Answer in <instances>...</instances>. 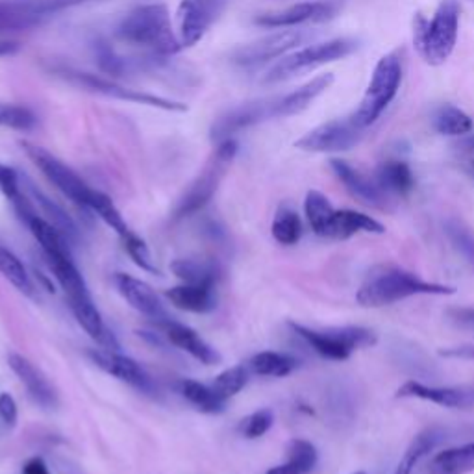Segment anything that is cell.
I'll list each match as a JSON object with an SVG mask.
<instances>
[{
    "label": "cell",
    "instance_id": "8fae6325",
    "mask_svg": "<svg viewBox=\"0 0 474 474\" xmlns=\"http://www.w3.org/2000/svg\"><path fill=\"white\" fill-rule=\"evenodd\" d=\"M62 76L65 80H69L71 83H76V86H80V88H86L90 91L100 93V95L109 97V99L126 100V102H134V104H143V106H151V108H159L165 111H187V106L182 102H175V100L163 99L158 95L130 90V88L121 86V83H117L114 80H108V78H102L97 74L80 73V71H62Z\"/></svg>",
    "mask_w": 474,
    "mask_h": 474
},
{
    "label": "cell",
    "instance_id": "5bb4252c",
    "mask_svg": "<svg viewBox=\"0 0 474 474\" xmlns=\"http://www.w3.org/2000/svg\"><path fill=\"white\" fill-rule=\"evenodd\" d=\"M341 10L338 0H314V3H298L284 10L262 13L254 19L263 28H293L310 22H326L336 17Z\"/></svg>",
    "mask_w": 474,
    "mask_h": 474
},
{
    "label": "cell",
    "instance_id": "cb8c5ba5",
    "mask_svg": "<svg viewBox=\"0 0 474 474\" xmlns=\"http://www.w3.org/2000/svg\"><path fill=\"white\" fill-rule=\"evenodd\" d=\"M19 178H21V189L32 199V203L41 211V215H45L43 219H47L56 230H60L67 241L76 239L78 228L74 225V220L71 219V215L62 206L50 201L47 194L41 189H38V185L26 175H19Z\"/></svg>",
    "mask_w": 474,
    "mask_h": 474
},
{
    "label": "cell",
    "instance_id": "7a4b0ae2",
    "mask_svg": "<svg viewBox=\"0 0 474 474\" xmlns=\"http://www.w3.org/2000/svg\"><path fill=\"white\" fill-rule=\"evenodd\" d=\"M116 38L154 56H173L182 50L165 4H143L128 12L116 28Z\"/></svg>",
    "mask_w": 474,
    "mask_h": 474
},
{
    "label": "cell",
    "instance_id": "d4e9b609",
    "mask_svg": "<svg viewBox=\"0 0 474 474\" xmlns=\"http://www.w3.org/2000/svg\"><path fill=\"white\" fill-rule=\"evenodd\" d=\"M367 232V234H384L385 228L382 222L373 219L371 215L359 213L354 210H336L330 225L328 237L332 239H349L354 234Z\"/></svg>",
    "mask_w": 474,
    "mask_h": 474
},
{
    "label": "cell",
    "instance_id": "8992f818",
    "mask_svg": "<svg viewBox=\"0 0 474 474\" xmlns=\"http://www.w3.org/2000/svg\"><path fill=\"white\" fill-rule=\"evenodd\" d=\"M289 326L317 354L333 361L349 359L354 350L369 349L378 343L376 332L366 326H341L326 330H312L297 323H289Z\"/></svg>",
    "mask_w": 474,
    "mask_h": 474
},
{
    "label": "cell",
    "instance_id": "484cf974",
    "mask_svg": "<svg viewBox=\"0 0 474 474\" xmlns=\"http://www.w3.org/2000/svg\"><path fill=\"white\" fill-rule=\"evenodd\" d=\"M167 298H169L177 308L191 314H210L217 308L213 286H177L167 291Z\"/></svg>",
    "mask_w": 474,
    "mask_h": 474
},
{
    "label": "cell",
    "instance_id": "ba28073f",
    "mask_svg": "<svg viewBox=\"0 0 474 474\" xmlns=\"http://www.w3.org/2000/svg\"><path fill=\"white\" fill-rule=\"evenodd\" d=\"M21 149L39 167V171L65 194L69 201H73L76 206L83 210H90V204L93 201V194L97 189L90 187L71 169L67 163H64L62 159L50 154L47 149L38 147L34 143H28V142H21Z\"/></svg>",
    "mask_w": 474,
    "mask_h": 474
},
{
    "label": "cell",
    "instance_id": "6f0895ef",
    "mask_svg": "<svg viewBox=\"0 0 474 474\" xmlns=\"http://www.w3.org/2000/svg\"><path fill=\"white\" fill-rule=\"evenodd\" d=\"M470 167H472V171H474V159H472V163H470Z\"/></svg>",
    "mask_w": 474,
    "mask_h": 474
},
{
    "label": "cell",
    "instance_id": "e0dca14e",
    "mask_svg": "<svg viewBox=\"0 0 474 474\" xmlns=\"http://www.w3.org/2000/svg\"><path fill=\"white\" fill-rule=\"evenodd\" d=\"M116 284H117L119 293L128 300V304L132 306V308H135L139 314L147 315L149 319L156 321L158 324L171 319L169 314L165 312L158 295L154 293V289L147 282L137 280V278L128 276V274H117Z\"/></svg>",
    "mask_w": 474,
    "mask_h": 474
},
{
    "label": "cell",
    "instance_id": "db71d44e",
    "mask_svg": "<svg viewBox=\"0 0 474 474\" xmlns=\"http://www.w3.org/2000/svg\"><path fill=\"white\" fill-rule=\"evenodd\" d=\"M82 3H88V0H54V8L62 10V8L76 6V4H82Z\"/></svg>",
    "mask_w": 474,
    "mask_h": 474
},
{
    "label": "cell",
    "instance_id": "603a6c76",
    "mask_svg": "<svg viewBox=\"0 0 474 474\" xmlns=\"http://www.w3.org/2000/svg\"><path fill=\"white\" fill-rule=\"evenodd\" d=\"M159 326L165 330L167 340H169L175 347L185 350L194 359L203 361L204 366L220 364V359H222L220 354L213 347H210L193 328H189L185 324H180V323H175L173 319L161 323Z\"/></svg>",
    "mask_w": 474,
    "mask_h": 474
},
{
    "label": "cell",
    "instance_id": "1f68e13d",
    "mask_svg": "<svg viewBox=\"0 0 474 474\" xmlns=\"http://www.w3.org/2000/svg\"><path fill=\"white\" fill-rule=\"evenodd\" d=\"M26 227L32 230L34 237L39 241L45 256H71L67 239L60 230H56L47 219L41 215H34L26 222Z\"/></svg>",
    "mask_w": 474,
    "mask_h": 474
},
{
    "label": "cell",
    "instance_id": "4dcf8cb0",
    "mask_svg": "<svg viewBox=\"0 0 474 474\" xmlns=\"http://www.w3.org/2000/svg\"><path fill=\"white\" fill-rule=\"evenodd\" d=\"M47 262H48L50 271L56 276V280L60 282L69 300L90 295L86 280L82 278L71 256H47Z\"/></svg>",
    "mask_w": 474,
    "mask_h": 474
},
{
    "label": "cell",
    "instance_id": "74e56055",
    "mask_svg": "<svg viewBox=\"0 0 474 474\" xmlns=\"http://www.w3.org/2000/svg\"><path fill=\"white\" fill-rule=\"evenodd\" d=\"M271 232H272V237L282 245L298 243L302 237V220L298 213L289 206H282L276 211Z\"/></svg>",
    "mask_w": 474,
    "mask_h": 474
},
{
    "label": "cell",
    "instance_id": "4316f807",
    "mask_svg": "<svg viewBox=\"0 0 474 474\" xmlns=\"http://www.w3.org/2000/svg\"><path fill=\"white\" fill-rule=\"evenodd\" d=\"M444 439H447V430L441 427H430L423 430L421 434H417L415 439L409 443V447L406 449L404 456L401 458L395 474H411L413 469L419 465L432 451H435L437 444Z\"/></svg>",
    "mask_w": 474,
    "mask_h": 474
},
{
    "label": "cell",
    "instance_id": "ac0fdd59",
    "mask_svg": "<svg viewBox=\"0 0 474 474\" xmlns=\"http://www.w3.org/2000/svg\"><path fill=\"white\" fill-rule=\"evenodd\" d=\"M88 356L93 359V364L97 367H100L108 375L116 376L130 385L143 389V392H151L152 385H151L149 376L132 358L123 356L117 350H108V349H90Z\"/></svg>",
    "mask_w": 474,
    "mask_h": 474
},
{
    "label": "cell",
    "instance_id": "11a10c76",
    "mask_svg": "<svg viewBox=\"0 0 474 474\" xmlns=\"http://www.w3.org/2000/svg\"><path fill=\"white\" fill-rule=\"evenodd\" d=\"M36 276H38V280L45 286V289L48 291V293H54V286L50 284V280H48V278L43 274V272H39V271H36Z\"/></svg>",
    "mask_w": 474,
    "mask_h": 474
},
{
    "label": "cell",
    "instance_id": "836d02e7",
    "mask_svg": "<svg viewBox=\"0 0 474 474\" xmlns=\"http://www.w3.org/2000/svg\"><path fill=\"white\" fill-rule=\"evenodd\" d=\"M171 271L184 284L191 286H215L217 267L208 260H177L171 263Z\"/></svg>",
    "mask_w": 474,
    "mask_h": 474
},
{
    "label": "cell",
    "instance_id": "ee69618b",
    "mask_svg": "<svg viewBox=\"0 0 474 474\" xmlns=\"http://www.w3.org/2000/svg\"><path fill=\"white\" fill-rule=\"evenodd\" d=\"M272 423H274V413L271 409H260L253 415L245 417V419L239 423V432L248 439H256L267 434Z\"/></svg>",
    "mask_w": 474,
    "mask_h": 474
},
{
    "label": "cell",
    "instance_id": "c3c4849f",
    "mask_svg": "<svg viewBox=\"0 0 474 474\" xmlns=\"http://www.w3.org/2000/svg\"><path fill=\"white\" fill-rule=\"evenodd\" d=\"M0 417L8 427H15L17 423V404L12 395L3 393L0 395Z\"/></svg>",
    "mask_w": 474,
    "mask_h": 474
},
{
    "label": "cell",
    "instance_id": "83f0119b",
    "mask_svg": "<svg viewBox=\"0 0 474 474\" xmlns=\"http://www.w3.org/2000/svg\"><path fill=\"white\" fill-rule=\"evenodd\" d=\"M375 178L389 197H392V194L406 197V194L411 193V189L415 187V178L409 165L401 159H387L380 163Z\"/></svg>",
    "mask_w": 474,
    "mask_h": 474
},
{
    "label": "cell",
    "instance_id": "e575fe53",
    "mask_svg": "<svg viewBox=\"0 0 474 474\" xmlns=\"http://www.w3.org/2000/svg\"><path fill=\"white\" fill-rule=\"evenodd\" d=\"M298 367V359L282 352H260L250 359V371L260 376L282 378L291 375Z\"/></svg>",
    "mask_w": 474,
    "mask_h": 474
},
{
    "label": "cell",
    "instance_id": "d590c367",
    "mask_svg": "<svg viewBox=\"0 0 474 474\" xmlns=\"http://www.w3.org/2000/svg\"><path fill=\"white\" fill-rule=\"evenodd\" d=\"M434 128L441 135H451V137H461L469 132H472L474 123L469 114H465L463 109L452 106V104H444L441 106L435 116H434Z\"/></svg>",
    "mask_w": 474,
    "mask_h": 474
},
{
    "label": "cell",
    "instance_id": "b9f144b4",
    "mask_svg": "<svg viewBox=\"0 0 474 474\" xmlns=\"http://www.w3.org/2000/svg\"><path fill=\"white\" fill-rule=\"evenodd\" d=\"M36 125H38V117L30 108L0 102V126L28 132L34 130Z\"/></svg>",
    "mask_w": 474,
    "mask_h": 474
},
{
    "label": "cell",
    "instance_id": "9a60e30c",
    "mask_svg": "<svg viewBox=\"0 0 474 474\" xmlns=\"http://www.w3.org/2000/svg\"><path fill=\"white\" fill-rule=\"evenodd\" d=\"M330 167L333 175L338 177V180L347 187V191L354 199L382 211L392 210V197H389V194L378 185L376 178H371L366 173H361L345 159L333 158L330 159Z\"/></svg>",
    "mask_w": 474,
    "mask_h": 474
},
{
    "label": "cell",
    "instance_id": "277c9868",
    "mask_svg": "<svg viewBox=\"0 0 474 474\" xmlns=\"http://www.w3.org/2000/svg\"><path fill=\"white\" fill-rule=\"evenodd\" d=\"M401 83H402L401 54L389 52L382 56L371 74L366 95L361 99L350 121L361 130L375 125L385 111V108L395 100L401 90Z\"/></svg>",
    "mask_w": 474,
    "mask_h": 474
},
{
    "label": "cell",
    "instance_id": "60d3db41",
    "mask_svg": "<svg viewBox=\"0 0 474 474\" xmlns=\"http://www.w3.org/2000/svg\"><path fill=\"white\" fill-rule=\"evenodd\" d=\"M90 211L97 213L106 222V225L114 228L121 237H126L128 234H132V230L128 228V225L125 222L123 215L119 213V210L116 208V204L111 203V199L108 197V194H104L100 191H95L93 201L90 204Z\"/></svg>",
    "mask_w": 474,
    "mask_h": 474
},
{
    "label": "cell",
    "instance_id": "8d00e7d4",
    "mask_svg": "<svg viewBox=\"0 0 474 474\" xmlns=\"http://www.w3.org/2000/svg\"><path fill=\"white\" fill-rule=\"evenodd\" d=\"M180 393L203 413H220L225 411V402L211 387L194 380H184L180 384Z\"/></svg>",
    "mask_w": 474,
    "mask_h": 474
},
{
    "label": "cell",
    "instance_id": "d6a6232c",
    "mask_svg": "<svg viewBox=\"0 0 474 474\" xmlns=\"http://www.w3.org/2000/svg\"><path fill=\"white\" fill-rule=\"evenodd\" d=\"M304 211H306V219H308L312 230L321 237H328L332 219L336 210H333V206L330 204V201L321 191H315V189L308 191V194H306V201H304Z\"/></svg>",
    "mask_w": 474,
    "mask_h": 474
},
{
    "label": "cell",
    "instance_id": "3957f363",
    "mask_svg": "<svg viewBox=\"0 0 474 474\" xmlns=\"http://www.w3.org/2000/svg\"><path fill=\"white\" fill-rule=\"evenodd\" d=\"M461 6L458 0H441L432 19L413 17V45L428 65H443L454 52L460 32Z\"/></svg>",
    "mask_w": 474,
    "mask_h": 474
},
{
    "label": "cell",
    "instance_id": "9f6ffc18",
    "mask_svg": "<svg viewBox=\"0 0 474 474\" xmlns=\"http://www.w3.org/2000/svg\"><path fill=\"white\" fill-rule=\"evenodd\" d=\"M352 474H367V472H364V470H358V472H352Z\"/></svg>",
    "mask_w": 474,
    "mask_h": 474
},
{
    "label": "cell",
    "instance_id": "f6af8a7d",
    "mask_svg": "<svg viewBox=\"0 0 474 474\" xmlns=\"http://www.w3.org/2000/svg\"><path fill=\"white\" fill-rule=\"evenodd\" d=\"M123 241H125L126 253H128L130 258L135 262V265H139L143 271H149V272L158 274V267L154 265L152 256H151V250L147 248V245H145L143 239H139V237L132 232V234H128L126 237H123Z\"/></svg>",
    "mask_w": 474,
    "mask_h": 474
},
{
    "label": "cell",
    "instance_id": "2e32d148",
    "mask_svg": "<svg viewBox=\"0 0 474 474\" xmlns=\"http://www.w3.org/2000/svg\"><path fill=\"white\" fill-rule=\"evenodd\" d=\"M399 399H419L451 409H474V385L435 387L408 380L397 389Z\"/></svg>",
    "mask_w": 474,
    "mask_h": 474
},
{
    "label": "cell",
    "instance_id": "7bdbcfd3",
    "mask_svg": "<svg viewBox=\"0 0 474 474\" xmlns=\"http://www.w3.org/2000/svg\"><path fill=\"white\" fill-rule=\"evenodd\" d=\"M246 382H248L246 369L243 366H236V367L222 371L213 380L211 389L222 401H228L230 397H236L241 392V389L246 385Z\"/></svg>",
    "mask_w": 474,
    "mask_h": 474
},
{
    "label": "cell",
    "instance_id": "44dd1931",
    "mask_svg": "<svg viewBox=\"0 0 474 474\" xmlns=\"http://www.w3.org/2000/svg\"><path fill=\"white\" fill-rule=\"evenodd\" d=\"M54 10V0H36V3H0V32L24 30L39 24Z\"/></svg>",
    "mask_w": 474,
    "mask_h": 474
},
{
    "label": "cell",
    "instance_id": "ffe728a7",
    "mask_svg": "<svg viewBox=\"0 0 474 474\" xmlns=\"http://www.w3.org/2000/svg\"><path fill=\"white\" fill-rule=\"evenodd\" d=\"M333 80L336 78H333L332 73H324L312 78L310 82H306L298 90L282 97H276V119L302 114L304 109H308L312 106V102L317 97H321L324 91L330 90Z\"/></svg>",
    "mask_w": 474,
    "mask_h": 474
},
{
    "label": "cell",
    "instance_id": "f907efd6",
    "mask_svg": "<svg viewBox=\"0 0 474 474\" xmlns=\"http://www.w3.org/2000/svg\"><path fill=\"white\" fill-rule=\"evenodd\" d=\"M439 354L441 356H447V358H469V359H474V345H463V347H454V349H444Z\"/></svg>",
    "mask_w": 474,
    "mask_h": 474
},
{
    "label": "cell",
    "instance_id": "f35d334b",
    "mask_svg": "<svg viewBox=\"0 0 474 474\" xmlns=\"http://www.w3.org/2000/svg\"><path fill=\"white\" fill-rule=\"evenodd\" d=\"M0 272H3L6 280L13 284L21 293L34 297V286H32L30 276H28L21 260L6 248H0Z\"/></svg>",
    "mask_w": 474,
    "mask_h": 474
},
{
    "label": "cell",
    "instance_id": "f1b7e54d",
    "mask_svg": "<svg viewBox=\"0 0 474 474\" xmlns=\"http://www.w3.org/2000/svg\"><path fill=\"white\" fill-rule=\"evenodd\" d=\"M474 470V443L437 452L428 463V474H469Z\"/></svg>",
    "mask_w": 474,
    "mask_h": 474
},
{
    "label": "cell",
    "instance_id": "bcb514c9",
    "mask_svg": "<svg viewBox=\"0 0 474 474\" xmlns=\"http://www.w3.org/2000/svg\"><path fill=\"white\" fill-rule=\"evenodd\" d=\"M0 191L4 193V197L12 203L13 199H17L19 194L22 193L21 189V178L19 173L8 165L0 163Z\"/></svg>",
    "mask_w": 474,
    "mask_h": 474
},
{
    "label": "cell",
    "instance_id": "9c48e42d",
    "mask_svg": "<svg viewBox=\"0 0 474 474\" xmlns=\"http://www.w3.org/2000/svg\"><path fill=\"white\" fill-rule=\"evenodd\" d=\"M314 34L308 30H282L253 43H246L232 52V64L243 69H258L274 60L284 58L286 54L297 50Z\"/></svg>",
    "mask_w": 474,
    "mask_h": 474
},
{
    "label": "cell",
    "instance_id": "d6986e66",
    "mask_svg": "<svg viewBox=\"0 0 474 474\" xmlns=\"http://www.w3.org/2000/svg\"><path fill=\"white\" fill-rule=\"evenodd\" d=\"M8 366L10 369L19 376V380L26 385L30 397L43 408L52 409L58 406V397H56L54 387L47 380V376L36 369L32 361H28L21 354H10L8 356Z\"/></svg>",
    "mask_w": 474,
    "mask_h": 474
},
{
    "label": "cell",
    "instance_id": "681fc988",
    "mask_svg": "<svg viewBox=\"0 0 474 474\" xmlns=\"http://www.w3.org/2000/svg\"><path fill=\"white\" fill-rule=\"evenodd\" d=\"M454 149L463 156H474V134L469 132V134L461 135L454 143Z\"/></svg>",
    "mask_w": 474,
    "mask_h": 474
},
{
    "label": "cell",
    "instance_id": "4fadbf2b",
    "mask_svg": "<svg viewBox=\"0 0 474 474\" xmlns=\"http://www.w3.org/2000/svg\"><path fill=\"white\" fill-rule=\"evenodd\" d=\"M276 119V97L271 99H260L241 104L225 116H220L213 126H211V142L220 143L227 139H234V135L245 128H250L254 125L265 123Z\"/></svg>",
    "mask_w": 474,
    "mask_h": 474
},
{
    "label": "cell",
    "instance_id": "7402d4cb",
    "mask_svg": "<svg viewBox=\"0 0 474 474\" xmlns=\"http://www.w3.org/2000/svg\"><path fill=\"white\" fill-rule=\"evenodd\" d=\"M69 306H71V310H73L78 324L90 333V336L100 345V349L119 352V341L114 336V332H109L108 326L104 324L102 315L97 310V306L93 304L91 295L80 297V298H71Z\"/></svg>",
    "mask_w": 474,
    "mask_h": 474
},
{
    "label": "cell",
    "instance_id": "6da1fadb",
    "mask_svg": "<svg viewBox=\"0 0 474 474\" xmlns=\"http://www.w3.org/2000/svg\"><path fill=\"white\" fill-rule=\"evenodd\" d=\"M456 288L437 282H428L419 274L406 271L397 265H376L366 276L364 284L356 293V300L364 308H382V306L395 304L409 297L419 295H454Z\"/></svg>",
    "mask_w": 474,
    "mask_h": 474
},
{
    "label": "cell",
    "instance_id": "30bf717a",
    "mask_svg": "<svg viewBox=\"0 0 474 474\" xmlns=\"http://www.w3.org/2000/svg\"><path fill=\"white\" fill-rule=\"evenodd\" d=\"M228 3L230 0H180L177 10V34L182 48L201 43L227 10Z\"/></svg>",
    "mask_w": 474,
    "mask_h": 474
},
{
    "label": "cell",
    "instance_id": "ab89813d",
    "mask_svg": "<svg viewBox=\"0 0 474 474\" xmlns=\"http://www.w3.org/2000/svg\"><path fill=\"white\" fill-rule=\"evenodd\" d=\"M444 234H447L451 245L458 250L469 263L474 265V232L458 217L444 220Z\"/></svg>",
    "mask_w": 474,
    "mask_h": 474
},
{
    "label": "cell",
    "instance_id": "5b68a950",
    "mask_svg": "<svg viewBox=\"0 0 474 474\" xmlns=\"http://www.w3.org/2000/svg\"><path fill=\"white\" fill-rule=\"evenodd\" d=\"M358 39L354 38H336L330 41L315 43L304 48H297L284 58L278 60L274 65L267 69L262 82L263 83H280L284 80H289L300 73L317 69L321 65L332 64L347 58L352 52L358 50Z\"/></svg>",
    "mask_w": 474,
    "mask_h": 474
},
{
    "label": "cell",
    "instance_id": "52a82bcc",
    "mask_svg": "<svg viewBox=\"0 0 474 474\" xmlns=\"http://www.w3.org/2000/svg\"><path fill=\"white\" fill-rule=\"evenodd\" d=\"M237 149L239 145L236 139H227V142L217 143L203 173L191 184V187L185 191L182 201L178 203L175 210V219L189 217L193 213L201 211L213 199L219 184L230 169V165L237 154Z\"/></svg>",
    "mask_w": 474,
    "mask_h": 474
},
{
    "label": "cell",
    "instance_id": "816d5d0a",
    "mask_svg": "<svg viewBox=\"0 0 474 474\" xmlns=\"http://www.w3.org/2000/svg\"><path fill=\"white\" fill-rule=\"evenodd\" d=\"M22 474H50L47 463L41 458L28 460L22 467Z\"/></svg>",
    "mask_w": 474,
    "mask_h": 474
},
{
    "label": "cell",
    "instance_id": "7dc6e473",
    "mask_svg": "<svg viewBox=\"0 0 474 474\" xmlns=\"http://www.w3.org/2000/svg\"><path fill=\"white\" fill-rule=\"evenodd\" d=\"M447 317L460 328L474 330V308H451L447 310Z\"/></svg>",
    "mask_w": 474,
    "mask_h": 474
},
{
    "label": "cell",
    "instance_id": "7c38bea8",
    "mask_svg": "<svg viewBox=\"0 0 474 474\" xmlns=\"http://www.w3.org/2000/svg\"><path fill=\"white\" fill-rule=\"evenodd\" d=\"M364 139V130L358 128L350 119H333L319 125L304 134L295 142V147L306 152H347L359 145Z\"/></svg>",
    "mask_w": 474,
    "mask_h": 474
},
{
    "label": "cell",
    "instance_id": "f546056e",
    "mask_svg": "<svg viewBox=\"0 0 474 474\" xmlns=\"http://www.w3.org/2000/svg\"><path fill=\"white\" fill-rule=\"evenodd\" d=\"M319 454L310 441L293 439L288 444V461L269 469L265 474H310L317 465Z\"/></svg>",
    "mask_w": 474,
    "mask_h": 474
},
{
    "label": "cell",
    "instance_id": "f5cc1de1",
    "mask_svg": "<svg viewBox=\"0 0 474 474\" xmlns=\"http://www.w3.org/2000/svg\"><path fill=\"white\" fill-rule=\"evenodd\" d=\"M17 50H19V43L0 41V58H4V56H13Z\"/></svg>",
    "mask_w": 474,
    "mask_h": 474
}]
</instances>
